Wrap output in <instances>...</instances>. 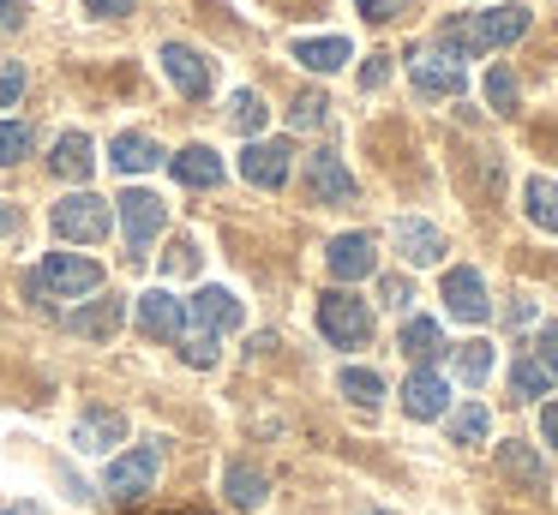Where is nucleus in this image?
<instances>
[{
    "label": "nucleus",
    "instance_id": "c85d7f7f",
    "mask_svg": "<svg viewBox=\"0 0 558 515\" xmlns=\"http://www.w3.org/2000/svg\"><path fill=\"white\" fill-rule=\"evenodd\" d=\"M337 390L349 395L354 407H378V402H385V378H378V371H366V366H342Z\"/></svg>",
    "mask_w": 558,
    "mask_h": 515
},
{
    "label": "nucleus",
    "instance_id": "f3484780",
    "mask_svg": "<svg viewBox=\"0 0 558 515\" xmlns=\"http://www.w3.org/2000/svg\"><path fill=\"white\" fill-rule=\"evenodd\" d=\"M169 174L181 180V186H222V156L210 150V144H186L181 156H169Z\"/></svg>",
    "mask_w": 558,
    "mask_h": 515
},
{
    "label": "nucleus",
    "instance_id": "c9c22d12",
    "mask_svg": "<svg viewBox=\"0 0 558 515\" xmlns=\"http://www.w3.org/2000/svg\"><path fill=\"white\" fill-rule=\"evenodd\" d=\"M378 306H385V311H409L414 306V287L402 282V275H385V282H378Z\"/></svg>",
    "mask_w": 558,
    "mask_h": 515
},
{
    "label": "nucleus",
    "instance_id": "a19ab883",
    "mask_svg": "<svg viewBox=\"0 0 558 515\" xmlns=\"http://www.w3.org/2000/svg\"><path fill=\"white\" fill-rule=\"evenodd\" d=\"M85 12H90V19H126L133 0H85Z\"/></svg>",
    "mask_w": 558,
    "mask_h": 515
},
{
    "label": "nucleus",
    "instance_id": "de8ad7c7",
    "mask_svg": "<svg viewBox=\"0 0 558 515\" xmlns=\"http://www.w3.org/2000/svg\"><path fill=\"white\" fill-rule=\"evenodd\" d=\"M366 515H390V510H366Z\"/></svg>",
    "mask_w": 558,
    "mask_h": 515
},
{
    "label": "nucleus",
    "instance_id": "7ed1b4c3",
    "mask_svg": "<svg viewBox=\"0 0 558 515\" xmlns=\"http://www.w3.org/2000/svg\"><path fill=\"white\" fill-rule=\"evenodd\" d=\"M318 335H325L330 347H366V335H373L366 299H354L349 287H330V294L318 299Z\"/></svg>",
    "mask_w": 558,
    "mask_h": 515
},
{
    "label": "nucleus",
    "instance_id": "f03ea898",
    "mask_svg": "<svg viewBox=\"0 0 558 515\" xmlns=\"http://www.w3.org/2000/svg\"><path fill=\"white\" fill-rule=\"evenodd\" d=\"M54 234L73 240V246H102L114 234V204L97 192H73V198L54 204Z\"/></svg>",
    "mask_w": 558,
    "mask_h": 515
},
{
    "label": "nucleus",
    "instance_id": "9b49d317",
    "mask_svg": "<svg viewBox=\"0 0 558 515\" xmlns=\"http://www.w3.org/2000/svg\"><path fill=\"white\" fill-rule=\"evenodd\" d=\"M325 263H330V275H337V282H366V275L378 270V246L366 234H337L325 246Z\"/></svg>",
    "mask_w": 558,
    "mask_h": 515
},
{
    "label": "nucleus",
    "instance_id": "5701e85b",
    "mask_svg": "<svg viewBox=\"0 0 558 515\" xmlns=\"http://www.w3.org/2000/svg\"><path fill=\"white\" fill-rule=\"evenodd\" d=\"M121 438H126V419L121 414H85L73 426V443H78V450H90V455H102L109 443H121Z\"/></svg>",
    "mask_w": 558,
    "mask_h": 515
},
{
    "label": "nucleus",
    "instance_id": "58836bf2",
    "mask_svg": "<svg viewBox=\"0 0 558 515\" xmlns=\"http://www.w3.org/2000/svg\"><path fill=\"white\" fill-rule=\"evenodd\" d=\"M19 96H25V66H19V60H7V66H0V108H13Z\"/></svg>",
    "mask_w": 558,
    "mask_h": 515
},
{
    "label": "nucleus",
    "instance_id": "cd10ccee",
    "mask_svg": "<svg viewBox=\"0 0 558 515\" xmlns=\"http://www.w3.org/2000/svg\"><path fill=\"white\" fill-rule=\"evenodd\" d=\"M450 366H457V378L469 383V390H481V383L493 378L498 354H493V342H462V347H457V359H450Z\"/></svg>",
    "mask_w": 558,
    "mask_h": 515
},
{
    "label": "nucleus",
    "instance_id": "ea45409f",
    "mask_svg": "<svg viewBox=\"0 0 558 515\" xmlns=\"http://www.w3.org/2000/svg\"><path fill=\"white\" fill-rule=\"evenodd\" d=\"M385 78H390V54H373L361 66V84H366V90H385Z\"/></svg>",
    "mask_w": 558,
    "mask_h": 515
},
{
    "label": "nucleus",
    "instance_id": "a878e982",
    "mask_svg": "<svg viewBox=\"0 0 558 515\" xmlns=\"http://www.w3.org/2000/svg\"><path fill=\"white\" fill-rule=\"evenodd\" d=\"M522 210H529L534 228L558 234V180H541V174H534L529 186H522Z\"/></svg>",
    "mask_w": 558,
    "mask_h": 515
},
{
    "label": "nucleus",
    "instance_id": "39448f33",
    "mask_svg": "<svg viewBox=\"0 0 558 515\" xmlns=\"http://www.w3.org/2000/svg\"><path fill=\"white\" fill-rule=\"evenodd\" d=\"M157 467H162L157 443H138V450H126V455H114V462H109L102 491H109V498H121V503H133V498H145V491L157 486Z\"/></svg>",
    "mask_w": 558,
    "mask_h": 515
},
{
    "label": "nucleus",
    "instance_id": "423d86ee",
    "mask_svg": "<svg viewBox=\"0 0 558 515\" xmlns=\"http://www.w3.org/2000/svg\"><path fill=\"white\" fill-rule=\"evenodd\" d=\"M114 210H121V234H126V246H133V258L157 246L162 222H169V204H162L157 192H126V198H114Z\"/></svg>",
    "mask_w": 558,
    "mask_h": 515
},
{
    "label": "nucleus",
    "instance_id": "37998d69",
    "mask_svg": "<svg viewBox=\"0 0 558 515\" xmlns=\"http://www.w3.org/2000/svg\"><path fill=\"white\" fill-rule=\"evenodd\" d=\"M19 24H25V7L19 0H0V36H13Z\"/></svg>",
    "mask_w": 558,
    "mask_h": 515
},
{
    "label": "nucleus",
    "instance_id": "f8f14e48",
    "mask_svg": "<svg viewBox=\"0 0 558 515\" xmlns=\"http://www.w3.org/2000/svg\"><path fill=\"white\" fill-rule=\"evenodd\" d=\"M186 318H193V330H241L246 323V306L229 294V287H198L193 294V306H186Z\"/></svg>",
    "mask_w": 558,
    "mask_h": 515
},
{
    "label": "nucleus",
    "instance_id": "f257e3e1",
    "mask_svg": "<svg viewBox=\"0 0 558 515\" xmlns=\"http://www.w3.org/2000/svg\"><path fill=\"white\" fill-rule=\"evenodd\" d=\"M522 30H529V7H493V12L445 19L433 30V42L445 60H474V54H493V48H510Z\"/></svg>",
    "mask_w": 558,
    "mask_h": 515
},
{
    "label": "nucleus",
    "instance_id": "473e14b6",
    "mask_svg": "<svg viewBox=\"0 0 558 515\" xmlns=\"http://www.w3.org/2000/svg\"><path fill=\"white\" fill-rule=\"evenodd\" d=\"M31 156V126L25 120H0V168H13Z\"/></svg>",
    "mask_w": 558,
    "mask_h": 515
},
{
    "label": "nucleus",
    "instance_id": "9d476101",
    "mask_svg": "<svg viewBox=\"0 0 558 515\" xmlns=\"http://www.w3.org/2000/svg\"><path fill=\"white\" fill-rule=\"evenodd\" d=\"M409 78H414V90L421 96H462V66L457 60H445L438 48H414L409 54Z\"/></svg>",
    "mask_w": 558,
    "mask_h": 515
},
{
    "label": "nucleus",
    "instance_id": "393cba45",
    "mask_svg": "<svg viewBox=\"0 0 558 515\" xmlns=\"http://www.w3.org/2000/svg\"><path fill=\"white\" fill-rule=\"evenodd\" d=\"M402 354H409L414 366H433V359L445 354V330H438L433 318H409L402 323Z\"/></svg>",
    "mask_w": 558,
    "mask_h": 515
},
{
    "label": "nucleus",
    "instance_id": "c756f323",
    "mask_svg": "<svg viewBox=\"0 0 558 515\" xmlns=\"http://www.w3.org/2000/svg\"><path fill=\"white\" fill-rule=\"evenodd\" d=\"M510 390H517L522 402H534V395H546V390H553V371H546L534 354H522L517 366H510Z\"/></svg>",
    "mask_w": 558,
    "mask_h": 515
},
{
    "label": "nucleus",
    "instance_id": "b1692460",
    "mask_svg": "<svg viewBox=\"0 0 558 515\" xmlns=\"http://www.w3.org/2000/svg\"><path fill=\"white\" fill-rule=\"evenodd\" d=\"M445 431H450V443H486L493 438V414H486V402H462L457 414H445Z\"/></svg>",
    "mask_w": 558,
    "mask_h": 515
},
{
    "label": "nucleus",
    "instance_id": "e433bc0d",
    "mask_svg": "<svg viewBox=\"0 0 558 515\" xmlns=\"http://www.w3.org/2000/svg\"><path fill=\"white\" fill-rule=\"evenodd\" d=\"M162 270H169V275H193L198 270V240H174L169 258H162Z\"/></svg>",
    "mask_w": 558,
    "mask_h": 515
},
{
    "label": "nucleus",
    "instance_id": "1a4fd4ad",
    "mask_svg": "<svg viewBox=\"0 0 558 515\" xmlns=\"http://www.w3.org/2000/svg\"><path fill=\"white\" fill-rule=\"evenodd\" d=\"M402 414L409 419H445L450 414V383L438 378L433 366H414L409 383H402Z\"/></svg>",
    "mask_w": 558,
    "mask_h": 515
},
{
    "label": "nucleus",
    "instance_id": "2f4dec72",
    "mask_svg": "<svg viewBox=\"0 0 558 515\" xmlns=\"http://www.w3.org/2000/svg\"><path fill=\"white\" fill-rule=\"evenodd\" d=\"M229 114H234V126H241V132H265L270 108H265V96H258V90H234Z\"/></svg>",
    "mask_w": 558,
    "mask_h": 515
},
{
    "label": "nucleus",
    "instance_id": "4be33fe9",
    "mask_svg": "<svg viewBox=\"0 0 558 515\" xmlns=\"http://www.w3.org/2000/svg\"><path fill=\"white\" fill-rule=\"evenodd\" d=\"M121 318H126V299H121V294H102L97 306L73 311V335H90V342H109V335L121 330Z\"/></svg>",
    "mask_w": 558,
    "mask_h": 515
},
{
    "label": "nucleus",
    "instance_id": "412c9836",
    "mask_svg": "<svg viewBox=\"0 0 558 515\" xmlns=\"http://www.w3.org/2000/svg\"><path fill=\"white\" fill-rule=\"evenodd\" d=\"M222 498H229L234 510H258V503L270 498V479H265V467H253V462H234L229 474H222Z\"/></svg>",
    "mask_w": 558,
    "mask_h": 515
},
{
    "label": "nucleus",
    "instance_id": "0eeeda50",
    "mask_svg": "<svg viewBox=\"0 0 558 515\" xmlns=\"http://www.w3.org/2000/svg\"><path fill=\"white\" fill-rule=\"evenodd\" d=\"M438 299H445V311H450L457 323H486V318H493L486 282H481V270H469V263L445 270V287H438Z\"/></svg>",
    "mask_w": 558,
    "mask_h": 515
},
{
    "label": "nucleus",
    "instance_id": "20e7f679",
    "mask_svg": "<svg viewBox=\"0 0 558 515\" xmlns=\"http://www.w3.org/2000/svg\"><path fill=\"white\" fill-rule=\"evenodd\" d=\"M31 287H43L49 299H85L90 287H102V270H97V258L54 252V258H43V270L31 275Z\"/></svg>",
    "mask_w": 558,
    "mask_h": 515
},
{
    "label": "nucleus",
    "instance_id": "7c9ffc66",
    "mask_svg": "<svg viewBox=\"0 0 558 515\" xmlns=\"http://www.w3.org/2000/svg\"><path fill=\"white\" fill-rule=\"evenodd\" d=\"M486 90V108H498V114H517V78H510V66H493L481 78Z\"/></svg>",
    "mask_w": 558,
    "mask_h": 515
},
{
    "label": "nucleus",
    "instance_id": "c03bdc74",
    "mask_svg": "<svg viewBox=\"0 0 558 515\" xmlns=\"http://www.w3.org/2000/svg\"><path fill=\"white\" fill-rule=\"evenodd\" d=\"M541 438L558 450V402H546V407H541Z\"/></svg>",
    "mask_w": 558,
    "mask_h": 515
},
{
    "label": "nucleus",
    "instance_id": "a211bd4d",
    "mask_svg": "<svg viewBox=\"0 0 558 515\" xmlns=\"http://www.w3.org/2000/svg\"><path fill=\"white\" fill-rule=\"evenodd\" d=\"M49 168L61 180H90V168H97V144H90V132H61Z\"/></svg>",
    "mask_w": 558,
    "mask_h": 515
},
{
    "label": "nucleus",
    "instance_id": "4468645a",
    "mask_svg": "<svg viewBox=\"0 0 558 515\" xmlns=\"http://www.w3.org/2000/svg\"><path fill=\"white\" fill-rule=\"evenodd\" d=\"M138 330L157 335V342H174V335L186 330V306L169 287H150V294H138Z\"/></svg>",
    "mask_w": 558,
    "mask_h": 515
},
{
    "label": "nucleus",
    "instance_id": "bb28decb",
    "mask_svg": "<svg viewBox=\"0 0 558 515\" xmlns=\"http://www.w3.org/2000/svg\"><path fill=\"white\" fill-rule=\"evenodd\" d=\"M498 467H505L510 479H522V486L546 491V462L529 450V443H498Z\"/></svg>",
    "mask_w": 558,
    "mask_h": 515
},
{
    "label": "nucleus",
    "instance_id": "72a5a7b5",
    "mask_svg": "<svg viewBox=\"0 0 558 515\" xmlns=\"http://www.w3.org/2000/svg\"><path fill=\"white\" fill-rule=\"evenodd\" d=\"M181 354L193 359L198 371H210V366H217V335H210V330H181Z\"/></svg>",
    "mask_w": 558,
    "mask_h": 515
},
{
    "label": "nucleus",
    "instance_id": "49530a36",
    "mask_svg": "<svg viewBox=\"0 0 558 515\" xmlns=\"http://www.w3.org/2000/svg\"><path fill=\"white\" fill-rule=\"evenodd\" d=\"M0 515H43V510H37V503H7Z\"/></svg>",
    "mask_w": 558,
    "mask_h": 515
},
{
    "label": "nucleus",
    "instance_id": "ddd939ff",
    "mask_svg": "<svg viewBox=\"0 0 558 515\" xmlns=\"http://www.w3.org/2000/svg\"><path fill=\"white\" fill-rule=\"evenodd\" d=\"M289 144L282 138H265V144H246L241 150V174L253 180V186H265V192H277V186H289Z\"/></svg>",
    "mask_w": 558,
    "mask_h": 515
},
{
    "label": "nucleus",
    "instance_id": "79ce46f5",
    "mask_svg": "<svg viewBox=\"0 0 558 515\" xmlns=\"http://www.w3.org/2000/svg\"><path fill=\"white\" fill-rule=\"evenodd\" d=\"M354 7H361V19H397V7H402V0H354Z\"/></svg>",
    "mask_w": 558,
    "mask_h": 515
},
{
    "label": "nucleus",
    "instance_id": "f704fd0d",
    "mask_svg": "<svg viewBox=\"0 0 558 515\" xmlns=\"http://www.w3.org/2000/svg\"><path fill=\"white\" fill-rule=\"evenodd\" d=\"M330 120V102L325 96H301V102H294V114H289V126L294 132H318Z\"/></svg>",
    "mask_w": 558,
    "mask_h": 515
},
{
    "label": "nucleus",
    "instance_id": "aec40b11",
    "mask_svg": "<svg viewBox=\"0 0 558 515\" xmlns=\"http://www.w3.org/2000/svg\"><path fill=\"white\" fill-rule=\"evenodd\" d=\"M349 36H301V42H294V60H301L306 72H342L349 66Z\"/></svg>",
    "mask_w": 558,
    "mask_h": 515
},
{
    "label": "nucleus",
    "instance_id": "dca6fc26",
    "mask_svg": "<svg viewBox=\"0 0 558 515\" xmlns=\"http://www.w3.org/2000/svg\"><path fill=\"white\" fill-rule=\"evenodd\" d=\"M390 240H397V252L409 263H438L445 258V234H438L433 222H421V216H402V222L390 228Z\"/></svg>",
    "mask_w": 558,
    "mask_h": 515
},
{
    "label": "nucleus",
    "instance_id": "6e6552de",
    "mask_svg": "<svg viewBox=\"0 0 558 515\" xmlns=\"http://www.w3.org/2000/svg\"><path fill=\"white\" fill-rule=\"evenodd\" d=\"M162 72H169V84L181 96H210V90H217V66H210L198 48H186V42L162 48Z\"/></svg>",
    "mask_w": 558,
    "mask_h": 515
},
{
    "label": "nucleus",
    "instance_id": "4c0bfd02",
    "mask_svg": "<svg viewBox=\"0 0 558 515\" xmlns=\"http://www.w3.org/2000/svg\"><path fill=\"white\" fill-rule=\"evenodd\" d=\"M534 359H541V366L553 371V383H558V323H541V335H534Z\"/></svg>",
    "mask_w": 558,
    "mask_h": 515
},
{
    "label": "nucleus",
    "instance_id": "2eb2a0df",
    "mask_svg": "<svg viewBox=\"0 0 558 515\" xmlns=\"http://www.w3.org/2000/svg\"><path fill=\"white\" fill-rule=\"evenodd\" d=\"M306 186H313L318 204H349L354 198V174L342 168L337 150H318L313 162H306Z\"/></svg>",
    "mask_w": 558,
    "mask_h": 515
},
{
    "label": "nucleus",
    "instance_id": "6ab92c4d",
    "mask_svg": "<svg viewBox=\"0 0 558 515\" xmlns=\"http://www.w3.org/2000/svg\"><path fill=\"white\" fill-rule=\"evenodd\" d=\"M109 162L121 168V174H150V168H162V144L145 138V132H121V138L109 144Z\"/></svg>",
    "mask_w": 558,
    "mask_h": 515
},
{
    "label": "nucleus",
    "instance_id": "a18cd8bd",
    "mask_svg": "<svg viewBox=\"0 0 558 515\" xmlns=\"http://www.w3.org/2000/svg\"><path fill=\"white\" fill-rule=\"evenodd\" d=\"M0 234H7V240H13V234H19V216H13V210H7V204H0Z\"/></svg>",
    "mask_w": 558,
    "mask_h": 515
}]
</instances>
